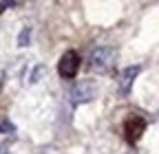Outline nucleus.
Here are the masks:
<instances>
[{"label": "nucleus", "instance_id": "nucleus-1", "mask_svg": "<svg viewBox=\"0 0 159 154\" xmlns=\"http://www.w3.org/2000/svg\"><path fill=\"white\" fill-rule=\"evenodd\" d=\"M115 57H117V51L113 46H97V49H93V53L89 57V66L95 73H106V71H111Z\"/></svg>", "mask_w": 159, "mask_h": 154}, {"label": "nucleus", "instance_id": "nucleus-2", "mask_svg": "<svg viewBox=\"0 0 159 154\" xmlns=\"http://www.w3.org/2000/svg\"><path fill=\"white\" fill-rule=\"evenodd\" d=\"M80 71V55L75 51H66L57 62V73L62 79H73Z\"/></svg>", "mask_w": 159, "mask_h": 154}, {"label": "nucleus", "instance_id": "nucleus-3", "mask_svg": "<svg viewBox=\"0 0 159 154\" xmlns=\"http://www.w3.org/2000/svg\"><path fill=\"white\" fill-rule=\"evenodd\" d=\"M142 73V66H126L122 73H119V79H117V90L122 97H128L130 90H133V84L137 79V75Z\"/></svg>", "mask_w": 159, "mask_h": 154}, {"label": "nucleus", "instance_id": "nucleus-4", "mask_svg": "<svg viewBox=\"0 0 159 154\" xmlns=\"http://www.w3.org/2000/svg\"><path fill=\"white\" fill-rule=\"evenodd\" d=\"M93 97H95V86H93L91 82H80V84H75L73 90H71V106L75 108V106H80V104H86V101H91Z\"/></svg>", "mask_w": 159, "mask_h": 154}, {"label": "nucleus", "instance_id": "nucleus-5", "mask_svg": "<svg viewBox=\"0 0 159 154\" xmlns=\"http://www.w3.org/2000/svg\"><path fill=\"white\" fill-rule=\"evenodd\" d=\"M144 130H146V121L142 117H128L124 123V137L128 143H137Z\"/></svg>", "mask_w": 159, "mask_h": 154}, {"label": "nucleus", "instance_id": "nucleus-6", "mask_svg": "<svg viewBox=\"0 0 159 154\" xmlns=\"http://www.w3.org/2000/svg\"><path fill=\"white\" fill-rule=\"evenodd\" d=\"M29 40H31V27H25L22 31L18 33V46H29Z\"/></svg>", "mask_w": 159, "mask_h": 154}, {"label": "nucleus", "instance_id": "nucleus-7", "mask_svg": "<svg viewBox=\"0 0 159 154\" xmlns=\"http://www.w3.org/2000/svg\"><path fill=\"white\" fill-rule=\"evenodd\" d=\"M42 75H44V66H42V64L33 66V71H31V75H29V82H31V84L40 82V77H42Z\"/></svg>", "mask_w": 159, "mask_h": 154}, {"label": "nucleus", "instance_id": "nucleus-8", "mask_svg": "<svg viewBox=\"0 0 159 154\" xmlns=\"http://www.w3.org/2000/svg\"><path fill=\"white\" fill-rule=\"evenodd\" d=\"M0 132H5V134H11V132H16V126L11 123V121H2V123H0Z\"/></svg>", "mask_w": 159, "mask_h": 154}, {"label": "nucleus", "instance_id": "nucleus-9", "mask_svg": "<svg viewBox=\"0 0 159 154\" xmlns=\"http://www.w3.org/2000/svg\"><path fill=\"white\" fill-rule=\"evenodd\" d=\"M18 2H0V11H5V9H9V7H16Z\"/></svg>", "mask_w": 159, "mask_h": 154}, {"label": "nucleus", "instance_id": "nucleus-10", "mask_svg": "<svg viewBox=\"0 0 159 154\" xmlns=\"http://www.w3.org/2000/svg\"><path fill=\"white\" fill-rule=\"evenodd\" d=\"M124 154H137V150H126Z\"/></svg>", "mask_w": 159, "mask_h": 154}]
</instances>
